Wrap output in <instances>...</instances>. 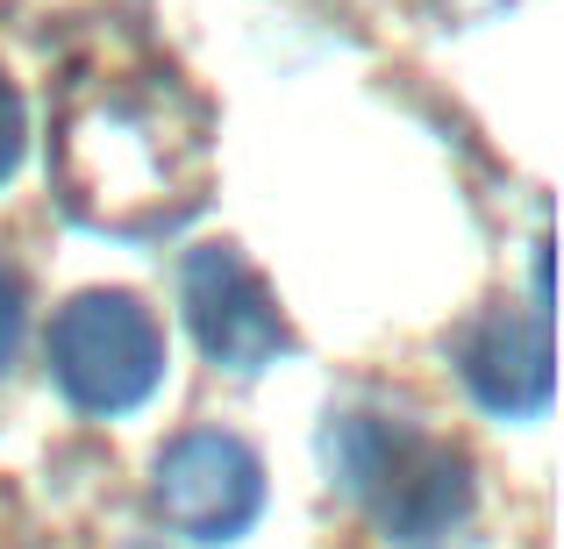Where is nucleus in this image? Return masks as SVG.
<instances>
[{"instance_id": "nucleus-5", "label": "nucleus", "mask_w": 564, "mask_h": 549, "mask_svg": "<svg viewBox=\"0 0 564 549\" xmlns=\"http://www.w3.org/2000/svg\"><path fill=\"white\" fill-rule=\"evenodd\" d=\"M151 499L172 536L186 542H236L264 507V464L243 436L193 428L180 436L151 471Z\"/></svg>"}, {"instance_id": "nucleus-7", "label": "nucleus", "mask_w": 564, "mask_h": 549, "mask_svg": "<svg viewBox=\"0 0 564 549\" xmlns=\"http://www.w3.org/2000/svg\"><path fill=\"white\" fill-rule=\"evenodd\" d=\"M22 151H29V114H22V94L8 86V72H0V186L14 179Z\"/></svg>"}, {"instance_id": "nucleus-3", "label": "nucleus", "mask_w": 564, "mask_h": 549, "mask_svg": "<svg viewBox=\"0 0 564 549\" xmlns=\"http://www.w3.org/2000/svg\"><path fill=\"white\" fill-rule=\"evenodd\" d=\"M51 378L79 414H129L165 378V329L137 293H79L51 321Z\"/></svg>"}, {"instance_id": "nucleus-8", "label": "nucleus", "mask_w": 564, "mask_h": 549, "mask_svg": "<svg viewBox=\"0 0 564 549\" xmlns=\"http://www.w3.org/2000/svg\"><path fill=\"white\" fill-rule=\"evenodd\" d=\"M22 329H29V293H22V278L0 264V371L14 364V350H22Z\"/></svg>"}, {"instance_id": "nucleus-2", "label": "nucleus", "mask_w": 564, "mask_h": 549, "mask_svg": "<svg viewBox=\"0 0 564 549\" xmlns=\"http://www.w3.org/2000/svg\"><path fill=\"white\" fill-rule=\"evenodd\" d=\"M329 471L386 542L400 549H443L471 528L479 507V479H471V457L451 436L422 428L414 414L393 407H350L329 421Z\"/></svg>"}, {"instance_id": "nucleus-1", "label": "nucleus", "mask_w": 564, "mask_h": 549, "mask_svg": "<svg viewBox=\"0 0 564 549\" xmlns=\"http://www.w3.org/2000/svg\"><path fill=\"white\" fill-rule=\"evenodd\" d=\"M51 186L94 235H172L215 186V114L151 43L94 36L57 79Z\"/></svg>"}, {"instance_id": "nucleus-4", "label": "nucleus", "mask_w": 564, "mask_h": 549, "mask_svg": "<svg viewBox=\"0 0 564 549\" xmlns=\"http://www.w3.org/2000/svg\"><path fill=\"white\" fill-rule=\"evenodd\" d=\"M180 300H186L193 343L221 371H264L293 350V329H286V315H279L272 286L258 278V264L236 243L193 250L186 272H180Z\"/></svg>"}, {"instance_id": "nucleus-6", "label": "nucleus", "mask_w": 564, "mask_h": 549, "mask_svg": "<svg viewBox=\"0 0 564 549\" xmlns=\"http://www.w3.org/2000/svg\"><path fill=\"white\" fill-rule=\"evenodd\" d=\"M457 371H465L471 399L486 414H508V421H529V414L551 407V315L529 307H494L465 329L457 343Z\"/></svg>"}]
</instances>
